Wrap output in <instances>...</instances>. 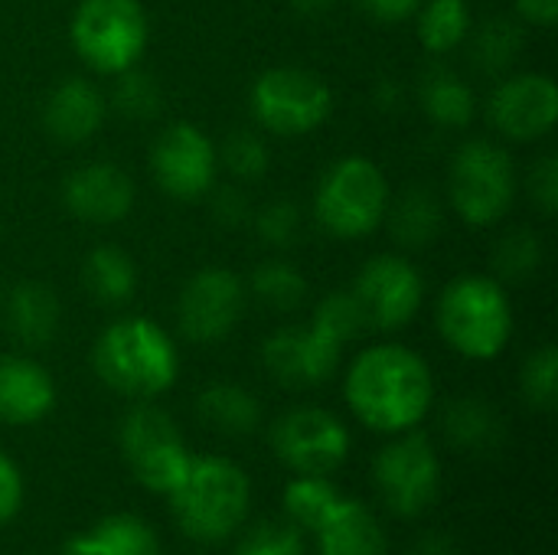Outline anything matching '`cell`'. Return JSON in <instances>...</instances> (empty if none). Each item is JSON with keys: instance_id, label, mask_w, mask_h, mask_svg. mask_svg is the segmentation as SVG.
Listing matches in <instances>:
<instances>
[{"instance_id": "obj_33", "label": "cell", "mask_w": 558, "mask_h": 555, "mask_svg": "<svg viewBox=\"0 0 558 555\" xmlns=\"http://www.w3.org/2000/svg\"><path fill=\"white\" fill-rule=\"evenodd\" d=\"M114 85H111V108L128 118V121H150L160 114L163 108V88L160 82L144 72V69H124L118 75H111Z\"/></svg>"}, {"instance_id": "obj_29", "label": "cell", "mask_w": 558, "mask_h": 555, "mask_svg": "<svg viewBox=\"0 0 558 555\" xmlns=\"http://www.w3.org/2000/svg\"><path fill=\"white\" fill-rule=\"evenodd\" d=\"M474 26L468 0H422L415 10V36L418 46L432 56H451L464 46Z\"/></svg>"}, {"instance_id": "obj_45", "label": "cell", "mask_w": 558, "mask_h": 555, "mask_svg": "<svg viewBox=\"0 0 558 555\" xmlns=\"http://www.w3.org/2000/svg\"><path fill=\"white\" fill-rule=\"evenodd\" d=\"M298 13H307V16H317V13H327L337 0H288Z\"/></svg>"}, {"instance_id": "obj_42", "label": "cell", "mask_w": 558, "mask_h": 555, "mask_svg": "<svg viewBox=\"0 0 558 555\" xmlns=\"http://www.w3.org/2000/svg\"><path fill=\"white\" fill-rule=\"evenodd\" d=\"M360 13H366L376 23H405L415 16L422 0H350Z\"/></svg>"}, {"instance_id": "obj_39", "label": "cell", "mask_w": 558, "mask_h": 555, "mask_svg": "<svg viewBox=\"0 0 558 555\" xmlns=\"http://www.w3.org/2000/svg\"><path fill=\"white\" fill-rule=\"evenodd\" d=\"M520 190H526L530 203L539 209V216H556L558 213V157L543 154L530 164L526 177H520Z\"/></svg>"}, {"instance_id": "obj_2", "label": "cell", "mask_w": 558, "mask_h": 555, "mask_svg": "<svg viewBox=\"0 0 558 555\" xmlns=\"http://www.w3.org/2000/svg\"><path fill=\"white\" fill-rule=\"evenodd\" d=\"M92 370L111 393L134 402H154L173 389L180 376V350L157 321L141 314L118 317L98 334Z\"/></svg>"}, {"instance_id": "obj_15", "label": "cell", "mask_w": 558, "mask_h": 555, "mask_svg": "<svg viewBox=\"0 0 558 555\" xmlns=\"http://www.w3.org/2000/svg\"><path fill=\"white\" fill-rule=\"evenodd\" d=\"M490 128L513 144L553 134L558 121V85L549 72H507L487 98Z\"/></svg>"}, {"instance_id": "obj_4", "label": "cell", "mask_w": 558, "mask_h": 555, "mask_svg": "<svg viewBox=\"0 0 558 555\" xmlns=\"http://www.w3.org/2000/svg\"><path fill=\"white\" fill-rule=\"evenodd\" d=\"M435 327L448 350L464 360H497L513 340V301L494 275H458L435 301Z\"/></svg>"}, {"instance_id": "obj_11", "label": "cell", "mask_w": 558, "mask_h": 555, "mask_svg": "<svg viewBox=\"0 0 558 555\" xmlns=\"http://www.w3.org/2000/svg\"><path fill=\"white\" fill-rule=\"evenodd\" d=\"M268 445L291 474L330 478L350 458L353 438L340 415L320 406H298L275 419Z\"/></svg>"}, {"instance_id": "obj_13", "label": "cell", "mask_w": 558, "mask_h": 555, "mask_svg": "<svg viewBox=\"0 0 558 555\" xmlns=\"http://www.w3.org/2000/svg\"><path fill=\"white\" fill-rule=\"evenodd\" d=\"M245 307V281L222 265H209L183 281L177 298V327L190 343H222L242 324Z\"/></svg>"}, {"instance_id": "obj_35", "label": "cell", "mask_w": 558, "mask_h": 555, "mask_svg": "<svg viewBox=\"0 0 558 555\" xmlns=\"http://www.w3.org/2000/svg\"><path fill=\"white\" fill-rule=\"evenodd\" d=\"M520 396L536 412H553L558 406V350L553 343L536 347L520 366Z\"/></svg>"}, {"instance_id": "obj_1", "label": "cell", "mask_w": 558, "mask_h": 555, "mask_svg": "<svg viewBox=\"0 0 558 555\" xmlns=\"http://www.w3.org/2000/svg\"><path fill=\"white\" fill-rule=\"evenodd\" d=\"M343 399L353 419L376 435L418 429L435 406V373L405 343H373L343 373Z\"/></svg>"}, {"instance_id": "obj_18", "label": "cell", "mask_w": 558, "mask_h": 555, "mask_svg": "<svg viewBox=\"0 0 558 555\" xmlns=\"http://www.w3.org/2000/svg\"><path fill=\"white\" fill-rule=\"evenodd\" d=\"M108 118L105 92L85 75H69L52 85L43 101V128L56 144L78 147L88 144Z\"/></svg>"}, {"instance_id": "obj_16", "label": "cell", "mask_w": 558, "mask_h": 555, "mask_svg": "<svg viewBox=\"0 0 558 555\" xmlns=\"http://www.w3.org/2000/svg\"><path fill=\"white\" fill-rule=\"evenodd\" d=\"M343 343H337L320 327L307 324H288L278 327L262 343V366L275 383L284 389H317L327 379L337 376L343 363Z\"/></svg>"}, {"instance_id": "obj_5", "label": "cell", "mask_w": 558, "mask_h": 555, "mask_svg": "<svg viewBox=\"0 0 558 555\" xmlns=\"http://www.w3.org/2000/svg\"><path fill=\"white\" fill-rule=\"evenodd\" d=\"M520 193V170L507 144L490 137L464 141L448 164V209L471 229L507 219Z\"/></svg>"}, {"instance_id": "obj_21", "label": "cell", "mask_w": 558, "mask_h": 555, "mask_svg": "<svg viewBox=\"0 0 558 555\" xmlns=\"http://www.w3.org/2000/svg\"><path fill=\"white\" fill-rule=\"evenodd\" d=\"M448 203L425 183H409L389 196L383 226L399 249H428L445 232Z\"/></svg>"}, {"instance_id": "obj_9", "label": "cell", "mask_w": 558, "mask_h": 555, "mask_svg": "<svg viewBox=\"0 0 558 555\" xmlns=\"http://www.w3.org/2000/svg\"><path fill=\"white\" fill-rule=\"evenodd\" d=\"M373 487L383 507L402 520L428 514L441 494V461L432 438L418 429L389 435L373 458Z\"/></svg>"}, {"instance_id": "obj_41", "label": "cell", "mask_w": 558, "mask_h": 555, "mask_svg": "<svg viewBox=\"0 0 558 555\" xmlns=\"http://www.w3.org/2000/svg\"><path fill=\"white\" fill-rule=\"evenodd\" d=\"M23 507V474L16 461L0 451V527H7Z\"/></svg>"}, {"instance_id": "obj_7", "label": "cell", "mask_w": 558, "mask_h": 555, "mask_svg": "<svg viewBox=\"0 0 558 555\" xmlns=\"http://www.w3.org/2000/svg\"><path fill=\"white\" fill-rule=\"evenodd\" d=\"M69 43L95 75L134 69L150 43V20L141 0H78L69 20Z\"/></svg>"}, {"instance_id": "obj_28", "label": "cell", "mask_w": 558, "mask_h": 555, "mask_svg": "<svg viewBox=\"0 0 558 555\" xmlns=\"http://www.w3.org/2000/svg\"><path fill=\"white\" fill-rule=\"evenodd\" d=\"M82 288L105 307H121L137 291V265L121 245H95L82 258Z\"/></svg>"}, {"instance_id": "obj_27", "label": "cell", "mask_w": 558, "mask_h": 555, "mask_svg": "<svg viewBox=\"0 0 558 555\" xmlns=\"http://www.w3.org/2000/svg\"><path fill=\"white\" fill-rule=\"evenodd\" d=\"M464 46H468L471 65L481 75L500 79V75H507L520 62L526 36H523V26L517 20H510V16H487L484 23L471 26Z\"/></svg>"}, {"instance_id": "obj_12", "label": "cell", "mask_w": 558, "mask_h": 555, "mask_svg": "<svg viewBox=\"0 0 558 555\" xmlns=\"http://www.w3.org/2000/svg\"><path fill=\"white\" fill-rule=\"evenodd\" d=\"M350 291L363 311L366 330L379 334H396L409 327L425 307V278L399 252L366 258Z\"/></svg>"}, {"instance_id": "obj_10", "label": "cell", "mask_w": 558, "mask_h": 555, "mask_svg": "<svg viewBox=\"0 0 558 555\" xmlns=\"http://www.w3.org/2000/svg\"><path fill=\"white\" fill-rule=\"evenodd\" d=\"M118 445L134 481L163 497L180 484L193 458L177 422L154 402H137L121 419Z\"/></svg>"}, {"instance_id": "obj_17", "label": "cell", "mask_w": 558, "mask_h": 555, "mask_svg": "<svg viewBox=\"0 0 558 555\" xmlns=\"http://www.w3.org/2000/svg\"><path fill=\"white\" fill-rule=\"evenodd\" d=\"M137 200L134 180L111 160H92L75 167L62 180V203L72 219L85 226H118L131 216Z\"/></svg>"}, {"instance_id": "obj_19", "label": "cell", "mask_w": 558, "mask_h": 555, "mask_svg": "<svg viewBox=\"0 0 558 555\" xmlns=\"http://www.w3.org/2000/svg\"><path fill=\"white\" fill-rule=\"evenodd\" d=\"M56 409V379L23 353H0V422L26 429Z\"/></svg>"}, {"instance_id": "obj_34", "label": "cell", "mask_w": 558, "mask_h": 555, "mask_svg": "<svg viewBox=\"0 0 558 555\" xmlns=\"http://www.w3.org/2000/svg\"><path fill=\"white\" fill-rule=\"evenodd\" d=\"M216 150H219V167H226L239 183H255L271 167L268 141L258 131H248V128L229 131L226 141Z\"/></svg>"}, {"instance_id": "obj_44", "label": "cell", "mask_w": 558, "mask_h": 555, "mask_svg": "<svg viewBox=\"0 0 558 555\" xmlns=\"http://www.w3.org/2000/svg\"><path fill=\"white\" fill-rule=\"evenodd\" d=\"M409 555H458V543L448 533H425Z\"/></svg>"}, {"instance_id": "obj_36", "label": "cell", "mask_w": 558, "mask_h": 555, "mask_svg": "<svg viewBox=\"0 0 558 555\" xmlns=\"http://www.w3.org/2000/svg\"><path fill=\"white\" fill-rule=\"evenodd\" d=\"M311 324L320 327L324 334H330L343 347L360 340L363 334H369L366 321H363V311H360V304H356L350 288H337V291L324 294L314 304V311H311Z\"/></svg>"}, {"instance_id": "obj_31", "label": "cell", "mask_w": 558, "mask_h": 555, "mask_svg": "<svg viewBox=\"0 0 558 555\" xmlns=\"http://www.w3.org/2000/svg\"><path fill=\"white\" fill-rule=\"evenodd\" d=\"M343 500V494L330 484V478H311V474H294V481L284 487V514L288 523H294L301 533H314Z\"/></svg>"}, {"instance_id": "obj_8", "label": "cell", "mask_w": 558, "mask_h": 555, "mask_svg": "<svg viewBox=\"0 0 558 555\" xmlns=\"http://www.w3.org/2000/svg\"><path fill=\"white\" fill-rule=\"evenodd\" d=\"M252 118L265 134L304 137L317 131L333 111V92L327 79L304 65H271L248 92Z\"/></svg>"}, {"instance_id": "obj_20", "label": "cell", "mask_w": 558, "mask_h": 555, "mask_svg": "<svg viewBox=\"0 0 558 555\" xmlns=\"http://www.w3.org/2000/svg\"><path fill=\"white\" fill-rule=\"evenodd\" d=\"M0 317L20 347L43 350L62 330V301L46 281H20L0 294Z\"/></svg>"}, {"instance_id": "obj_37", "label": "cell", "mask_w": 558, "mask_h": 555, "mask_svg": "<svg viewBox=\"0 0 558 555\" xmlns=\"http://www.w3.org/2000/svg\"><path fill=\"white\" fill-rule=\"evenodd\" d=\"M252 226L268 249L288 252L304 236V209L294 200H271L252 213Z\"/></svg>"}, {"instance_id": "obj_14", "label": "cell", "mask_w": 558, "mask_h": 555, "mask_svg": "<svg viewBox=\"0 0 558 555\" xmlns=\"http://www.w3.org/2000/svg\"><path fill=\"white\" fill-rule=\"evenodd\" d=\"M150 177L180 203L203 200L219 180L216 141L190 121L167 124L150 144Z\"/></svg>"}, {"instance_id": "obj_32", "label": "cell", "mask_w": 558, "mask_h": 555, "mask_svg": "<svg viewBox=\"0 0 558 555\" xmlns=\"http://www.w3.org/2000/svg\"><path fill=\"white\" fill-rule=\"evenodd\" d=\"M546 262V249H543V239L539 232L526 229V226H517V229H507L497 242H494V252H490V265H494V278L504 281V285H520V281H530Z\"/></svg>"}, {"instance_id": "obj_22", "label": "cell", "mask_w": 558, "mask_h": 555, "mask_svg": "<svg viewBox=\"0 0 558 555\" xmlns=\"http://www.w3.org/2000/svg\"><path fill=\"white\" fill-rule=\"evenodd\" d=\"M317 555H386L389 540L376 514L360 504L343 497L337 510L314 530Z\"/></svg>"}, {"instance_id": "obj_6", "label": "cell", "mask_w": 558, "mask_h": 555, "mask_svg": "<svg viewBox=\"0 0 558 555\" xmlns=\"http://www.w3.org/2000/svg\"><path fill=\"white\" fill-rule=\"evenodd\" d=\"M389 196L392 186L386 170L373 157L347 154L320 173L314 190V219L327 236L356 242L383 226Z\"/></svg>"}, {"instance_id": "obj_30", "label": "cell", "mask_w": 558, "mask_h": 555, "mask_svg": "<svg viewBox=\"0 0 558 555\" xmlns=\"http://www.w3.org/2000/svg\"><path fill=\"white\" fill-rule=\"evenodd\" d=\"M248 298L275 314H291L307 301V278L288 258H265L248 278Z\"/></svg>"}, {"instance_id": "obj_38", "label": "cell", "mask_w": 558, "mask_h": 555, "mask_svg": "<svg viewBox=\"0 0 558 555\" xmlns=\"http://www.w3.org/2000/svg\"><path fill=\"white\" fill-rule=\"evenodd\" d=\"M232 555H307V546L294 523H258L239 536Z\"/></svg>"}, {"instance_id": "obj_26", "label": "cell", "mask_w": 558, "mask_h": 555, "mask_svg": "<svg viewBox=\"0 0 558 555\" xmlns=\"http://www.w3.org/2000/svg\"><path fill=\"white\" fill-rule=\"evenodd\" d=\"M196 415L219 435L245 438L262 425V402L239 383H209L196 399Z\"/></svg>"}, {"instance_id": "obj_40", "label": "cell", "mask_w": 558, "mask_h": 555, "mask_svg": "<svg viewBox=\"0 0 558 555\" xmlns=\"http://www.w3.org/2000/svg\"><path fill=\"white\" fill-rule=\"evenodd\" d=\"M206 196H209V213L222 229H239V226L252 222L255 206L239 183H216Z\"/></svg>"}, {"instance_id": "obj_43", "label": "cell", "mask_w": 558, "mask_h": 555, "mask_svg": "<svg viewBox=\"0 0 558 555\" xmlns=\"http://www.w3.org/2000/svg\"><path fill=\"white\" fill-rule=\"evenodd\" d=\"M513 7H517V16L526 26L553 29L558 23V0H513Z\"/></svg>"}, {"instance_id": "obj_24", "label": "cell", "mask_w": 558, "mask_h": 555, "mask_svg": "<svg viewBox=\"0 0 558 555\" xmlns=\"http://www.w3.org/2000/svg\"><path fill=\"white\" fill-rule=\"evenodd\" d=\"M441 429L451 448L464 451V455H494L504 438H507V425L504 415L497 412V406H490L481 396H461L454 402H448L445 415H441Z\"/></svg>"}, {"instance_id": "obj_23", "label": "cell", "mask_w": 558, "mask_h": 555, "mask_svg": "<svg viewBox=\"0 0 558 555\" xmlns=\"http://www.w3.org/2000/svg\"><path fill=\"white\" fill-rule=\"evenodd\" d=\"M62 555H160V536L137 514H108L65 540Z\"/></svg>"}, {"instance_id": "obj_25", "label": "cell", "mask_w": 558, "mask_h": 555, "mask_svg": "<svg viewBox=\"0 0 558 555\" xmlns=\"http://www.w3.org/2000/svg\"><path fill=\"white\" fill-rule=\"evenodd\" d=\"M418 105L438 128L464 131L477 118V92L458 72L435 65L418 82Z\"/></svg>"}, {"instance_id": "obj_3", "label": "cell", "mask_w": 558, "mask_h": 555, "mask_svg": "<svg viewBox=\"0 0 558 555\" xmlns=\"http://www.w3.org/2000/svg\"><path fill=\"white\" fill-rule=\"evenodd\" d=\"M167 500L186 540L219 546L242 533L252 507V481L245 468L222 455H193L186 474Z\"/></svg>"}]
</instances>
